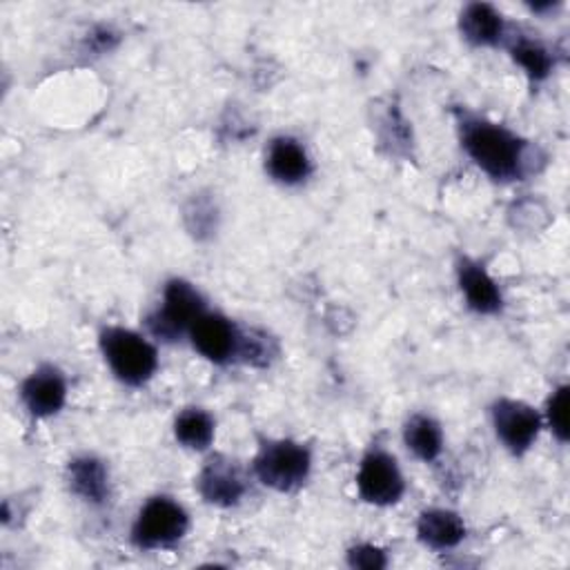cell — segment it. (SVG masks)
<instances>
[{
    "label": "cell",
    "instance_id": "obj_1",
    "mask_svg": "<svg viewBox=\"0 0 570 570\" xmlns=\"http://www.w3.org/2000/svg\"><path fill=\"white\" fill-rule=\"evenodd\" d=\"M459 129L463 149L490 178L514 180L523 174L525 142L514 131L479 116H463Z\"/></svg>",
    "mask_w": 570,
    "mask_h": 570
},
{
    "label": "cell",
    "instance_id": "obj_2",
    "mask_svg": "<svg viewBox=\"0 0 570 570\" xmlns=\"http://www.w3.org/2000/svg\"><path fill=\"white\" fill-rule=\"evenodd\" d=\"M100 352L114 376L125 385L147 383L158 367L156 347L127 327H105L100 332Z\"/></svg>",
    "mask_w": 570,
    "mask_h": 570
},
{
    "label": "cell",
    "instance_id": "obj_3",
    "mask_svg": "<svg viewBox=\"0 0 570 570\" xmlns=\"http://www.w3.org/2000/svg\"><path fill=\"white\" fill-rule=\"evenodd\" d=\"M312 470V454L305 445L278 439L261 445L254 456V474L276 492H292L305 483Z\"/></svg>",
    "mask_w": 570,
    "mask_h": 570
},
{
    "label": "cell",
    "instance_id": "obj_4",
    "mask_svg": "<svg viewBox=\"0 0 570 570\" xmlns=\"http://www.w3.org/2000/svg\"><path fill=\"white\" fill-rule=\"evenodd\" d=\"M203 314L205 298L200 292L185 278H171L163 289V305L147 316V327L154 338L171 343L189 334V327Z\"/></svg>",
    "mask_w": 570,
    "mask_h": 570
},
{
    "label": "cell",
    "instance_id": "obj_5",
    "mask_svg": "<svg viewBox=\"0 0 570 570\" xmlns=\"http://www.w3.org/2000/svg\"><path fill=\"white\" fill-rule=\"evenodd\" d=\"M187 528L189 514L178 501L169 497H151L134 521L131 541L142 550L167 548L180 541L187 534Z\"/></svg>",
    "mask_w": 570,
    "mask_h": 570
},
{
    "label": "cell",
    "instance_id": "obj_6",
    "mask_svg": "<svg viewBox=\"0 0 570 570\" xmlns=\"http://www.w3.org/2000/svg\"><path fill=\"white\" fill-rule=\"evenodd\" d=\"M356 488L363 501L372 505H392L403 497L405 481L396 459L383 450H374L365 454L358 465Z\"/></svg>",
    "mask_w": 570,
    "mask_h": 570
},
{
    "label": "cell",
    "instance_id": "obj_7",
    "mask_svg": "<svg viewBox=\"0 0 570 570\" xmlns=\"http://www.w3.org/2000/svg\"><path fill=\"white\" fill-rule=\"evenodd\" d=\"M492 425L497 439L512 452L523 454L532 448L541 430L539 412L517 399H499L492 405Z\"/></svg>",
    "mask_w": 570,
    "mask_h": 570
},
{
    "label": "cell",
    "instance_id": "obj_8",
    "mask_svg": "<svg viewBox=\"0 0 570 570\" xmlns=\"http://www.w3.org/2000/svg\"><path fill=\"white\" fill-rule=\"evenodd\" d=\"M238 336H240V330L227 316L212 314V312H205L189 327V341L194 350L212 363H227L236 358Z\"/></svg>",
    "mask_w": 570,
    "mask_h": 570
},
{
    "label": "cell",
    "instance_id": "obj_9",
    "mask_svg": "<svg viewBox=\"0 0 570 570\" xmlns=\"http://www.w3.org/2000/svg\"><path fill=\"white\" fill-rule=\"evenodd\" d=\"M20 399L31 416L49 419L65 407L67 381L58 367L40 365L24 379Z\"/></svg>",
    "mask_w": 570,
    "mask_h": 570
},
{
    "label": "cell",
    "instance_id": "obj_10",
    "mask_svg": "<svg viewBox=\"0 0 570 570\" xmlns=\"http://www.w3.org/2000/svg\"><path fill=\"white\" fill-rule=\"evenodd\" d=\"M200 497L218 508L236 505L245 494V481L238 468L225 456H212L198 474Z\"/></svg>",
    "mask_w": 570,
    "mask_h": 570
},
{
    "label": "cell",
    "instance_id": "obj_11",
    "mask_svg": "<svg viewBox=\"0 0 570 570\" xmlns=\"http://www.w3.org/2000/svg\"><path fill=\"white\" fill-rule=\"evenodd\" d=\"M265 169L281 185H298L309 176L312 160L296 138L278 136L267 147Z\"/></svg>",
    "mask_w": 570,
    "mask_h": 570
},
{
    "label": "cell",
    "instance_id": "obj_12",
    "mask_svg": "<svg viewBox=\"0 0 570 570\" xmlns=\"http://www.w3.org/2000/svg\"><path fill=\"white\" fill-rule=\"evenodd\" d=\"M456 274H459L461 294L472 312L497 314L501 309V305H503L501 292H499L497 283L492 281V276L483 269V265H479L476 261H470V258H461Z\"/></svg>",
    "mask_w": 570,
    "mask_h": 570
},
{
    "label": "cell",
    "instance_id": "obj_13",
    "mask_svg": "<svg viewBox=\"0 0 570 570\" xmlns=\"http://www.w3.org/2000/svg\"><path fill=\"white\" fill-rule=\"evenodd\" d=\"M416 534L421 543L432 550H450L456 548L465 537L463 519L445 508L423 510L416 521Z\"/></svg>",
    "mask_w": 570,
    "mask_h": 570
},
{
    "label": "cell",
    "instance_id": "obj_14",
    "mask_svg": "<svg viewBox=\"0 0 570 570\" xmlns=\"http://www.w3.org/2000/svg\"><path fill=\"white\" fill-rule=\"evenodd\" d=\"M461 36L474 47H492L505 36L503 16L488 2H470L459 16Z\"/></svg>",
    "mask_w": 570,
    "mask_h": 570
},
{
    "label": "cell",
    "instance_id": "obj_15",
    "mask_svg": "<svg viewBox=\"0 0 570 570\" xmlns=\"http://www.w3.org/2000/svg\"><path fill=\"white\" fill-rule=\"evenodd\" d=\"M67 483L73 494L89 503H102L109 497V472L105 463L91 454L69 461Z\"/></svg>",
    "mask_w": 570,
    "mask_h": 570
},
{
    "label": "cell",
    "instance_id": "obj_16",
    "mask_svg": "<svg viewBox=\"0 0 570 570\" xmlns=\"http://www.w3.org/2000/svg\"><path fill=\"white\" fill-rule=\"evenodd\" d=\"M403 441L412 454L425 463L434 461L443 450L441 425L425 414H414L403 428Z\"/></svg>",
    "mask_w": 570,
    "mask_h": 570
},
{
    "label": "cell",
    "instance_id": "obj_17",
    "mask_svg": "<svg viewBox=\"0 0 570 570\" xmlns=\"http://www.w3.org/2000/svg\"><path fill=\"white\" fill-rule=\"evenodd\" d=\"M174 436L183 448L207 450L214 441V419L200 407H185L174 421Z\"/></svg>",
    "mask_w": 570,
    "mask_h": 570
},
{
    "label": "cell",
    "instance_id": "obj_18",
    "mask_svg": "<svg viewBox=\"0 0 570 570\" xmlns=\"http://www.w3.org/2000/svg\"><path fill=\"white\" fill-rule=\"evenodd\" d=\"M510 56L525 71V76L534 82L546 80L552 71V65H554V58H552L550 49L543 42L525 38V36H519V38L512 40Z\"/></svg>",
    "mask_w": 570,
    "mask_h": 570
},
{
    "label": "cell",
    "instance_id": "obj_19",
    "mask_svg": "<svg viewBox=\"0 0 570 570\" xmlns=\"http://www.w3.org/2000/svg\"><path fill=\"white\" fill-rule=\"evenodd\" d=\"M276 343L274 338H269L265 332L261 330H240L238 336V350H236V358L254 365V367H265L272 363V358L276 356Z\"/></svg>",
    "mask_w": 570,
    "mask_h": 570
},
{
    "label": "cell",
    "instance_id": "obj_20",
    "mask_svg": "<svg viewBox=\"0 0 570 570\" xmlns=\"http://www.w3.org/2000/svg\"><path fill=\"white\" fill-rule=\"evenodd\" d=\"M568 407H570V387L568 385H559L548 403H546V419H548V425L550 430L554 432V436L566 443L568 436H570V428H568Z\"/></svg>",
    "mask_w": 570,
    "mask_h": 570
},
{
    "label": "cell",
    "instance_id": "obj_21",
    "mask_svg": "<svg viewBox=\"0 0 570 570\" xmlns=\"http://www.w3.org/2000/svg\"><path fill=\"white\" fill-rule=\"evenodd\" d=\"M347 563L352 568H363V570H379V568H385L387 566V559H385V552L372 543H358V546H352L347 550Z\"/></svg>",
    "mask_w": 570,
    "mask_h": 570
}]
</instances>
